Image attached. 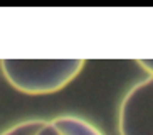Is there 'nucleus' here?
Here are the masks:
<instances>
[{"mask_svg":"<svg viewBox=\"0 0 153 135\" xmlns=\"http://www.w3.org/2000/svg\"><path fill=\"white\" fill-rule=\"evenodd\" d=\"M82 59H2L0 71L17 91L51 94L61 91L82 71Z\"/></svg>","mask_w":153,"mask_h":135,"instance_id":"f257e3e1","label":"nucleus"},{"mask_svg":"<svg viewBox=\"0 0 153 135\" xmlns=\"http://www.w3.org/2000/svg\"><path fill=\"white\" fill-rule=\"evenodd\" d=\"M120 135H153V76L126 91L118 112Z\"/></svg>","mask_w":153,"mask_h":135,"instance_id":"f03ea898","label":"nucleus"},{"mask_svg":"<svg viewBox=\"0 0 153 135\" xmlns=\"http://www.w3.org/2000/svg\"><path fill=\"white\" fill-rule=\"evenodd\" d=\"M52 122L64 132V135H104L91 122L74 115H61L52 118Z\"/></svg>","mask_w":153,"mask_h":135,"instance_id":"7ed1b4c3","label":"nucleus"},{"mask_svg":"<svg viewBox=\"0 0 153 135\" xmlns=\"http://www.w3.org/2000/svg\"><path fill=\"white\" fill-rule=\"evenodd\" d=\"M44 123V120H37V118H32V120H22L15 123V125L9 127L7 130H4L0 135H36V132L41 128V125Z\"/></svg>","mask_w":153,"mask_h":135,"instance_id":"20e7f679","label":"nucleus"},{"mask_svg":"<svg viewBox=\"0 0 153 135\" xmlns=\"http://www.w3.org/2000/svg\"><path fill=\"white\" fill-rule=\"evenodd\" d=\"M36 135H64V132L56 125L52 120H44L41 128L36 132Z\"/></svg>","mask_w":153,"mask_h":135,"instance_id":"39448f33","label":"nucleus"},{"mask_svg":"<svg viewBox=\"0 0 153 135\" xmlns=\"http://www.w3.org/2000/svg\"><path fill=\"white\" fill-rule=\"evenodd\" d=\"M138 64L140 66H143V69L148 71L150 76H153V59H140Z\"/></svg>","mask_w":153,"mask_h":135,"instance_id":"423d86ee","label":"nucleus"}]
</instances>
